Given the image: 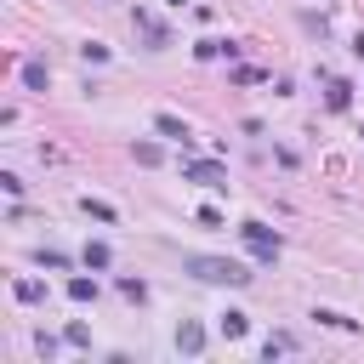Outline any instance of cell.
Segmentation results:
<instances>
[{
    "label": "cell",
    "instance_id": "1",
    "mask_svg": "<svg viewBox=\"0 0 364 364\" xmlns=\"http://www.w3.org/2000/svg\"><path fill=\"white\" fill-rule=\"evenodd\" d=\"M193 273H199V279H245L233 262H193Z\"/></svg>",
    "mask_w": 364,
    "mask_h": 364
}]
</instances>
